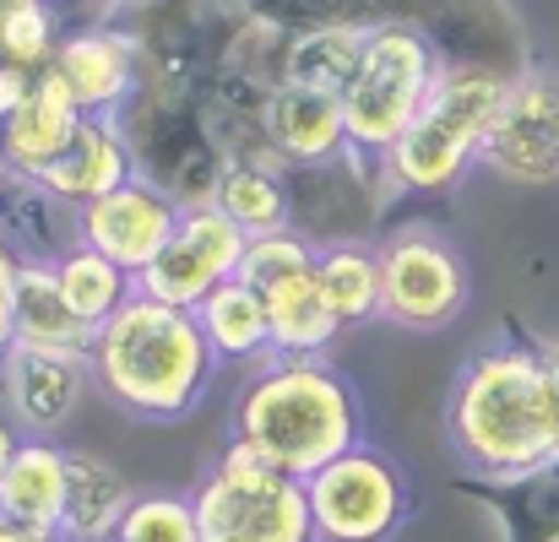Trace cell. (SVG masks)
<instances>
[{
  "mask_svg": "<svg viewBox=\"0 0 559 542\" xmlns=\"http://www.w3.org/2000/svg\"><path fill=\"white\" fill-rule=\"evenodd\" d=\"M82 104L71 98V87L55 71H38L33 87L22 93V104L0 120V169L11 180H44V169L71 147V136L82 131Z\"/></svg>",
  "mask_w": 559,
  "mask_h": 542,
  "instance_id": "cell-13",
  "label": "cell"
},
{
  "mask_svg": "<svg viewBox=\"0 0 559 542\" xmlns=\"http://www.w3.org/2000/svg\"><path fill=\"white\" fill-rule=\"evenodd\" d=\"M16 445H22V439H16V418L0 407V472H5V461L16 456Z\"/></svg>",
  "mask_w": 559,
  "mask_h": 542,
  "instance_id": "cell-31",
  "label": "cell"
},
{
  "mask_svg": "<svg viewBox=\"0 0 559 542\" xmlns=\"http://www.w3.org/2000/svg\"><path fill=\"white\" fill-rule=\"evenodd\" d=\"M445 60L413 22H370V38L359 49L354 76L343 82V120H348V153L385 158L396 136L418 120L440 82Z\"/></svg>",
  "mask_w": 559,
  "mask_h": 542,
  "instance_id": "cell-5",
  "label": "cell"
},
{
  "mask_svg": "<svg viewBox=\"0 0 559 542\" xmlns=\"http://www.w3.org/2000/svg\"><path fill=\"white\" fill-rule=\"evenodd\" d=\"M359 429V396L326 359H261L234 401V445L305 483L326 461L348 456Z\"/></svg>",
  "mask_w": 559,
  "mask_h": 542,
  "instance_id": "cell-3",
  "label": "cell"
},
{
  "mask_svg": "<svg viewBox=\"0 0 559 542\" xmlns=\"http://www.w3.org/2000/svg\"><path fill=\"white\" fill-rule=\"evenodd\" d=\"M484 164L516 184L559 180V71L533 65L511 76L506 109L484 142Z\"/></svg>",
  "mask_w": 559,
  "mask_h": 542,
  "instance_id": "cell-11",
  "label": "cell"
},
{
  "mask_svg": "<svg viewBox=\"0 0 559 542\" xmlns=\"http://www.w3.org/2000/svg\"><path fill=\"white\" fill-rule=\"evenodd\" d=\"M115 542H201L195 505L175 499V494H142V499H131Z\"/></svg>",
  "mask_w": 559,
  "mask_h": 542,
  "instance_id": "cell-27",
  "label": "cell"
},
{
  "mask_svg": "<svg viewBox=\"0 0 559 542\" xmlns=\"http://www.w3.org/2000/svg\"><path fill=\"white\" fill-rule=\"evenodd\" d=\"M49 71L71 87L82 115H120L136 93V38H126L115 27L66 33Z\"/></svg>",
  "mask_w": 559,
  "mask_h": 542,
  "instance_id": "cell-15",
  "label": "cell"
},
{
  "mask_svg": "<svg viewBox=\"0 0 559 542\" xmlns=\"http://www.w3.org/2000/svg\"><path fill=\"white\" fill-rule=\"evenodd\" d=\"M0 516L33 532H60L66 516V450L49 439H22L0 472Z\"/></svg>",
  "mask_w": 559,
  "mask_h": 542,
  "instance_id": "cell-19",
  "label": "cell"
},
{
  "mask_svg": "<svg viewBox=\"0 0 559 542\" xmlns=\"http://www.w3.org/2000/svg\"><path fill=\"white\" fill-rule=\"evenodd\" d=\"M93 369L82 353H38V348H5L0 353V396H5V412L16 418V429H27L33 439L55 434L82 390H87Z\"/></svg>",
  "mask_w": 559,
  "mask_h": 542,
  "instance_id": "cell-14",
  "label": "cell"
},
{
  "mask_svg": "<svg viewBox=\"0 0 559 542\" xmlns=\"http://www.w3.org/2000/svg\"><path fill=\"white\" fill-rule=\"evenodd\" d=\"M506 93H511V76L489 65H445L418 120L380 158L385 180L413 195L451 190L473 164H484V142L506 109Z\"/></svg>",
  "mask_w": 559,
  "mask_h": 542,
  "instance_id": "cell-4",
  "label": "cell"
},
{
  "mask_svg": "<svg viewBox=\"0 0 559 542\" xmlns=\"http://www.w3.org/2000/svg\"><path fill=\"white\" fill-rule=\"evenodd\" d=\"M316 542H391L407 516V483L396 461L354 445L310 478Z\"/></svg>",
  "mask_w": 559,
  "mask_h": 542,
  "instance_id": "cell-8",
  "label": "cell"
},
{
  "mask_svg": "<svg viewBox=\"0 0 559 542\" xmlns=\"http://www.w3.org/2000/svg\"><path fill=\"white\" fill-rule=\"evenodd\" d=\"M195 321L212 342V353L223 363H261L272 359V332H266V304L250 282L228 277L217 282L201 304H195Z\"/></svg>",
  "mask_w": 559,
  "mask_h": 542,
  "instance_id": "cell-21",
  "label": "cell"
},
{
  "mask_svg": "<svg viewBox=\"0 0 559 542\" xmlns=\"http://www.w3.org/2000/svg\"><path fill=\"white\" fill-rule=\"evenodd\" d=\"M131 174H136V164H131V142L120 131V115H87L82 131L71 136V147L44 169L38 190L66 201V206H87V201L120 190Z\"/></svg>",
  "mask_w": 559,
  "mask_h": 542,
  "instance_id": "cell-16",
  "label": "cell"
},
{
  "mask_svg": "<svg viewBox=\"0 0 559 542\" xmlns=\"http://www.w3.org/2000/svg\"><path fill=\"white\" fill-rule=\"evenodd\" d=\"M16 255H11V244H5V233H0V353L11 348V299H16Z\"/></svg>",
  "mask_w": 559,
  "mask_h": 542,
  "instance_id": "cell-28",
  "label": "cell"
},
{
  "mask_svg": "<svg viewBox=\"0 0 559 542\" xmlns=\"http://www.w3.org/2000/svg\"><path fill=\"white\" fill-rule=\"evenodd\" d=\"M55 49H60V27H55L49 0L0 5V65H16V71L38 76V71L55 65Z\"/></svg>",
  "mask_w": 559,
  "mask_h": 542,
  "instance_id": "cell-26",
  "label": "cell"
},
{
  "mask_svg": "<svg viewBox=\"0 0 559 542\" xmlns=\"http://www.w3.org/2000/svg\"><path fill=\"white\" fill-rule=\"evenodd\" d=\"M365 38H370V22H332V27H316V33L294 38V49H288V76H283V82H305V87H332V93H343V82H348L354 65H359Z\"/></svg>",
  "mask_w": 559,
  "mask_h": 542,
  "instance_id": "cell-24",
  "label": "cell"
},
{
  "mask_svg": "<svg viewBox=\"0 0 559 542\" xmlns=\"http://www.w3.org/2000/svg\"><path fill=\"white\" fill-rule=\"evenodd\" d=\"M180 217L186 212H180V201L169 190L131 174L120 190L76 206V239L93 244L98 255H109L115 266H126L131 277H142L158 261V250L175 239Z\"/></svg>",
  "mask_w": 559,
  "mask_h": 542,
  "instance_id": "cell-12",
  "label": "cell"
},
{
  "mask_svg": "<svg viewBox=\"0 0 559 542\" xmlns=\"http://www.w3.org/2000/svg\"><path fill=\"white\" fill-rule=\"evenodd\" d=\"M55 282H60V293H66V304L98 332L131 293H136V277L126 272V266H115L109 255H98L93 244H71V250H60L55 255Z\"/></svg>",
  "mask_w": 559,
  "mask_h": 542,
  "instance_id": "cell-22",
  "label": "cell"
},
{
  "mask_svg": "<svg viewBox=\"0 0 559 542\" xmlns=\"http://www.w3.org/2000/svg\"><path fill=\"white\" fill-rule=\"evenodd\" d=\"M201 542H316L310 483L277 472L255 450L234 445L190 494Z\"/></svg>",
  "mask_w": 559,
  "mask_h": 542,
  "instance_id": "cell-6",
  "label": "cell"
},
{
  "mask_svg": "<svg viewBox=\"0 0 559 542\" xmlns=\"http://www.w3.org/2000/svg\"><path fill=\"white\" fill-rule=\"evenodd\" d=\"M451 450L495 483L559 472V363L533 348H489L451 385Z\"/></svg>",
  "mask_w": 559,
  "mask_h": 542,
  "instance_id": "cell-1",
  "label": "cell"
},
{
  "mask_svg": "<svg viewBox=\"0 0 559 542\" xmlns=\"http://www.w3.org/2000/svg\"><path fill=\"white\" fill-rule=\"evenodd\" d=\"M0 542H66V538L60 532H33V527H16V521L0 516Z\"/></svg>",
  "mask_w": 559,
  "mask_h": 542,
  "instance_id": "cell-30",
  "label": "cell"
},
{
  "mask_svg": "<svg viewBox=\"0 0 559 542\" xmlns=\"http://www.w3.org/2000/svg\"><path fill=\"white\" fill-rule=\"evenodd\" d=\"M212 206L223 217H234L250 239L255 233H277L288 228V195H283V180L272 169H255V164H234L217 174V190H212Z\"/></svg>",
  "mask_w": 559,
  "mask_h": 542,
  "instance_id": "cell-25",
  "label": "cell"
},
{
  "mask_svg": "<svg viewBox=\"0 0 559 542\" xmlns=\"http://www.w3.org/2000/svg\"><path fill=\"white\" fill-rule=\"evenodd\" d=\"M467 266L440 233L407 228L391 244H380V315L391 326L440 332L467 310Z\"/></svg>",
  "mask_w": 559,
  "mask_h": 542,
  "instance_id": "cell-9",
  "label": "cell"
},
{
  "mask_svg": "<svg viewBox=\"0 0 559 542\" xmlns=\"http://www.w3.org/2000/svg\"><path fill=\"white\" fill-rule=\"evenodd\" d=\"M321 250H310L299 233H255L239 261V282H250L266 304V332H272V359H321L337 342V315L321 293L316 272Z\"/></svg>",
  "mask_w": 559,
  "mask_h": 542,
  "instance_id": "cell-7",
  "label": "cell"
},
{
  "mask_svg": "<svg viewBox=\"0 0 559 542\" xmlns=\"http://www.w3.org/2000/svg\"><path fill=\"white\" fill-rule=\"evenodd\" d=\"M109 5H131V0H109Z\"/></svg>",
  "mask_w": 559,
  "mask_h": 542,
  "instance_id": "cell-32",
  "label": "cell"
},
{
  "mask_svg": "<svg viewBox=\"0 0 559 542\" xmlns=\"http://www.w3.org/2000/svg\"><path fill=\"white\" fill-rule=\"evenodd\" d=\"M131 499H136L131 483L109 461L87 450H66V516H60L66 542H115Z\"/></svg>",
  "mask_w": 559,
  "mask_h": 542,
  "instance_id": "cell-20",
  "label": "cell"
},
{
  "mask_svg": "<svg viewBox=\"0 0 559 542\" xmlns=\"http://www.w3.org/2000/svg\"><path fill=\"white\" fill-rule=\"evenodd\" d=\"M266 142L294 158V164H326L348 153V120H343V93L332 87H305L283 82L266 98Z\"/></svg>",
  "mask_w": 559,
  "mask_h": 542,
  "instance_id": "cell-17",
  "label": "cell"
},
{
  "mask_svg": "<svg viewBox=\"0 0 559 542\" xmlns=\"http://www.w3.org/2000/svg\"><path fill=\"white\" fill-rule=\"evenodd\" d=\"M11 348L38 353H82L93 348V326L66 304L55 282V261H22L16 266V299H11Z\"/></svg>",
  "mask_w": 559,
  "mask_h": 542,
  "instance_id": "cell-18",
  "label": "cell"
},
{
  "mask_svg": "<svg viewBox=\"0 0 559 542\" xmlns=\"http://www.w3.org/2000/svg\"><path fill=\"white\" fill-rule=\"evenodd\" d=\"M217 353L195 321V310L131 293L98 332L87 348L93 385L126 407L131 418L147 423H175L201 407V396L217 380Z\"/></svg>",
  "mask_w": 559,
  "mask_h": 542,
  "instance_id": "cell-2",
  "label": "cell"
},
{
  "mask_svg": "<svg viewBox=\"0 0 559 542\" xmlns=\"http://www.w3.org/2000/svg\"><path fill=\"white\" fill-rule=\"evenodd\" d=\"M33 87V76L27 71H16V65H0V120L22 104V93Z\"/></svg>",
  "mask_w": 559,
  "mask_h": 542,
  "instance_id": "cell-29",
  "label": "cell"
},
{
  "mask_svg": "<svg viewBox=\"0 0 559 542\" xmlns=\"http://www.w3.org/2000/svg\"><path fill=\"white\" fill-rule=\"evenodd\" d=\"M0 5H16V0H0Z\"/></svg>",
  "mask_w": 559,
  "mask_h": 542,
  "instance_id": "cell-33",
  "label": "cell"
},
{
  "mask_svg": "<svg viewBox=\"0 0 559 542\" xmlns=\"http://www.w3.org/2000/svg\"><path fill=\"white\" fill-rule=\"evenodd\" d=\"M321 293L337 315V326H365L380 315V250L365 244H332L316 261Z\"/></svg>",
  "mask_w": 559,
  "mask_h": 542,
  "instance_id": "cell-23",
  "label": "cell"
},
{
  "mask_svg": "<svg viewBox=\"0 0 559 542\" xmlns=\"http://www.w3.org/2000/svg\"><path fill=\"white\" fill-rule=\"evenodd\" d=\"M245 244H250V233H245L234 217H223L212 201L186 206L175 239H169V244L158 250V261L136 277V293L164 299V304H180V310H195L217 282L239 277Z\"/></svg>",
  "mask_w": 559,
  "mask_h": 542,
  "instance_id": "cell-10",
  "label": "cell"
}]
</instances>
